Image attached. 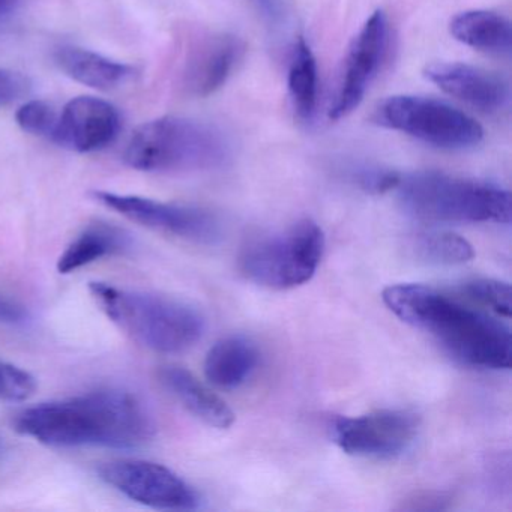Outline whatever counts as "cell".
<instances>
[{
  "label": "cell",
  "mask_w": 512,
  "mask_h": 512,
  "mask_svg": "<svg viewBox=\"0 0 512 512\" xmlns=\"http://www.w3.org/2000/svg\"><path fill=\"white\" fill-rule=\"evenodd\" d=\"M14 427L52 448L133 449L154 437L155 424L145 404L130 392L101 389L28 407Z\"/></svg>",
  "instance_id": "6da1fadb"
},
{
  "label": "cell",
  "mask_w": 512,
  "mask_h": 512,
  "mask_svg": "<svg viewBox=\"0 0 512 512\" xmlns=\"http://www.w3.org/2000/svg\"><path fill=\"white\" fill-rule=\"evenodd\" d=\"M382 298L398 319L430 334L463 364L487 370L511 367V329L467 299L422 284L386 287Z\"/></svg>",
  "instance_id": "7a4b0ae2"
},
{
  "label": "cell",
  "mask_w": 512,
  "mask_h": 512,
  "mask_svg": "<svg viewBox=\"0 0 512 512\" xmlns=\"http://www.w3.org/2000/svg\"><path fill=\"white\" fill-rule=\"evenodd\" d=\"M89 292L113 323L154 352H185L205 331L202 314L178 299L119 289L100 281L89 284Z\"/></svg>",
  "instance_id": "3957f363"
},
{
  "label": "cell",
  "mask_w": 512,
  "mask_h": 512,
  "mask_svg": "<svg viewBox=\"0 0 512 512\" xmlns=\"http://www.w3.org/2000/svg\"><path fill=\"white\" fill-rule=\"evenodd\" d=\"M395 190L404 211L428 223L511 221V194L490 182L418 172L401 175Z\"/></svg>",
  "instance_id": "277c9868"
},
{
  "label": "cell",
  "mask_w": 512,
  "mask_h": 512,
  "mask_svg": "<svg viewBox=\"0 0 512 512\" xmlns=\"http://www.w3.org/2000/svg\"><path fill=\"white\" fill-rule=\"evenodd\" d=\"M229 157L220 131L191 119H155L140 125L125 149L124 160L140 172H187L215 169Z\"/></svg>",
  "instance_id": "5b68a950"
},
{
  "label": "cell",
  "mask_w": 512,
  "mask_h": 512,
  "mask_svg": "<svg viewBox=\"0 0 512 512\" xmlns=\"http://www.w3.org/2000/svg\"><path fill=\"white\" fill-rule=\"evenodd\" d=\"M325 251L319 224L301 220L283 232L250 242L241 254L242 274L274 290H287L310 281Z\"/></svg>",
  "instance_id": "8992f818"
},
{
  "label": "cell",
  "mask_w": 512,
  "mask_h": 512,
  "mask_svg": "<svg viewBox=\"0 0 512 512\" xmlns=\"http://www.w3.org/2000/svg\"><path fill=\"white\" fill-rule=\"evenodd\" d=\"M380 127L440 149H467L484 139L481 125L455 107L416 95L386 98L374 112Z\"/></svg>",
  "instance_id": "52a82bcc"
},
{
  "label": "cell",
  "mask_w": 512,
  "mask_h": 512,
  "mask_svg": "<svg viewBox=\"0 0 512 512\" xmlns=\"http://www.w3.org/2000/svg\"><path fill=\"white\" fill-rule=\"evenodd\" d=\"M100 478L134 502L164 511H191L199 496L188 482L163 464L116 460L101 464Z\"/></svg>",
  "instance_id": "ba28073f"
},
{
  "label": "cell",
  "mask_w": 512,
  "mask_h": 512,
  "mask_svg": "<svg viewBox=\"0 0 512 512\" xmlns=\"http://www.w3.org/2000/svg\"><path fill=\"white\" fill-rule=\"evenodd\" d=\"M419 418L404 409H383L353 418H337L332 437L346 454L362 458H394L418 434Z\"/></svg>",
  "instance_id": "9c48e42d"
},
{
  "label": "cell",
  "mask_w": 512,
  "mask_h": 512,
  "mask_svg": "<svg viewBox=\"0 0 512 512\" xmlns=\"http://www.w3.org/2000/svg\"><path fill=\"white\" fill-rule=\"evenodd\" d=\"M95 199L128 220L164 235L196 244H212L220 238V224L214 215L193 206L158 202L139 196L95 191Z\"/></svg>",
  "instance_id": "30bf717a"
},
{
  "label": "cell",
  "mask_w": 512,
  "mask_h": 512,
  "mask_svg": "<svg viewBox=\"0 0 512 512\" xmlns=\"http://www.w3.org/2000/svg\"><path fill=\"white\" fill-rule=\"evenodd\" d=\"M388 41V19L383 11L377 10L353 40L329 118L337 121L358 109L385 61Z\"/></svg>",
  "instance_id": "8fae6325"
},
{
  "label": "cell",
  "mask_w": 512,
  "mask_h": 512,
  "mask_svg": "<svg viewBox=\"0 0 512 512\" xmlns=\"http://www.w3.org/2000/svg\"><path fill=\"white\" fill-rule=\"evenodd\" d=\"M119 131L121 116L112 104L100 98L79 97L62 110L52 142L88 154L115 142Z\"/></svg>",
  "instance_id": "7c38bea8"
},
{
  "label": "cell",
  "mask_w": 512,
  "mask_h": 512,
  "mask_svg": "<svg viewBox=\"0 0 512 512\" xmlns=\"http://www.w3.org/2000/svg\"><path fill=\"white\" fill-rule=\"evenodd\" d=\"M425 79L445 94L482 113H497L509 103V86L502 77L472 65L436 62L427 65Z\"/></svg>",
  "instance_id": "4fadbf2b"
},
{
  "label": "cell",
  "mask_w": 512,
  "mask_h": 512,
  "mask_svg": "<svg viewBox=\"0 0 512 512\" xmlns=\"http://www.w3.org/2000/svg\"><path fill=\"white\" fill-rule=\"evenodd\" d=\"M244 53V44L229 34L212 35L188 56L184 85L194 97L205 98L226 85Z\"/></svg>",
  "instance_id": "5bb4252c"
},
{
  "label": "cell",
  "mask_w": 512,
  "mask_h": 512,
  "mask_svg": "<svg viewBox=\"0 0 512 512\" xmlns=\"http://www.w3.org/2000/svg\"><path fill=\"white\" fill-rule=\"evenodd\" d=\"M160 380L164 388L200 421L220 430L232 427L235 422L233 410L190 371L169 365L161 368Z\"/></svg>",
  "instance_id": "9a60e30c"
},
{
  "label": "cell",
  "mask_w": 512,
  "mask_h": 512,
  "mask_svg": "<svg viewBox=\"0 0 512 512\" xmlns=\"http://www.w3.org/2000/svg\"><path fill=\"white\" fill-rule=\"evenodd\" d=\"M131 247L133 239L122 227L101 221L89 224L59 257V274H71L97 260L127 253Z\"/></svg>",
  "instance_id": "2e32d148"
},
{
  "label": "cell",
  "mask_w": 512,
  "mask_h": 512,
  "mask_svg": "<svg viewBox=\"0 0 512 512\" xmlns=\"http://www.w3.org/2000/svg\"><path fill=\"white\" fill-rule=\"evenodd\" d=\"M53 58L62 73L82 85L100 89V91L118 88L134 74L133 68L128 65L119 64L80 47H61L56 50Z\"/></svg>",
  "instance_id": "e0dca14e"
},
{
  "label": "cell",
  "mask_w": 512,
  "mask_h": 512,
  "mask_svg": "<svg viewBox=\"0 0 512 512\" xmlns=\"http://www.w3.org/2000/svg\"><path fill=\"white\" fill-rule=\"evenodd\" d=\"M259 364V350L244 337H227L209 349L205 376L212 385L235 389L250 379Z\"/></svg>",
  "instance_id": "ac0fdd59"
},
{
  "label": "cell",
  "mask_w": 512,
  "mask_h": 512,
  "mask_svg": "<svg viewBox=\"0 0 512 512\" xmlns=\"http://www.w3.org/2000/svg\"><path fill=\"white\" fill-rule=\"evenodd\" d=\"M452 37L479 52L508 55L511 52V23L491 11H466L449 25Z\"/></svg>",
  "instance_id": "d6986e66"
},
{
  "label": "cell",
  "mask_w": 512,
  "mask_h": 512,
  "mask_svg": "<svg viewBox=\"0 0 512 512\" xmlns=\"http://www.w3.org/2000/svg\"><path fill=\"white\" fill-rule=\"evenodd\" d=\"M289 94L299 118L310 121L317 109L319 74L310 44L299 37L289 65Z\"/></svg>",
  "instance_id": "ffe728a7"
},
{
  "label": "cell",
  "mask_w": 512,
  "mask_h": 512,
  "mask_svg": "<svg viewBox=\"0 0 512 512\" xmlns=\"http://www.w3.org/2000/svg\"><path fill=\"white\" fill-rule=\"evenodd\" d=\"M413 256L430 265H461L475 257L467 239L448 232H428L416 235L412 244Z\"/></svg>",
  "instance_id": "44dd1931"
},
{
  "label": "cell",
  "mask_w": 512,
  "mask_h": 512,
  "mask_svg": "<svg viewBox=\"0 0 512 512\" xmlns=\"http://www.w3.org/2000/svg\"><path fill=\"white\" fill-rule=\"evenodd\" d=\"M460 296L476 307L496 314L497 317H503V319L511 317L512 293L508 283L479 278V280L464 283L460 289Z\"/></svg>",
  "instance_id": "7402d4cb"
},
{
  "label": "cell",
  "mask_w": 512,
  "mask_h": 512,
  "mask_svg": "<svg viewBox=\"0 0 512 512\" xmlns=\"http://www.w3.org/2000/svg\"><path fill=\"white\" fill-rule=\"evenodd\" d=\"M59 115L56 110L44 101H29L17 112V124L26 133L34 136L47 137L52 140L58 125Z\"/></svg>",
  "instance_id": "603a6c76"
},
{
  "label": "cell",
  "mask_w": 512,
  "mask_h": 512,
  "mask_svg": "<svg viewBox=\"0 0 512 512\" xmlns=\"http://www.w3.org/2000/svg\"><path fill=\"white\" fill-rule=\"evenodd\" d=\"M37 391V380L28 371L0 361V400L25 401Z\"/></svg>",
  "instance_id": "cb8c5ba5"
},
{
  "label": "cell",
  "mask_w": 512,
  "mask_h": 512,
  "mask_svg": "<svg viewBox=\"0 0 512 512\" xmlns=\"http://www.w3.org/2000/svg\"><path fill=\"white\" fill-rule=\"evenodd\" d=\"M400 178V173L391 170L362 169L355 173L356 184L371 194H385L395 190Z\"/></svg>",
  "instance_id": "d4e9b609"
},
{
  "label": "cell",
  "mask_w": 512,
  "mask_h": 512,
  "mask_svg": "<svg viewBox=\"0 0 512 512\" xmlns=\"http://www.w3.org/2000/svg\"><path fill=\"white\" fill-rule=\"evenodd\" d=\"M31 322V314L25 305L20 304L16 299L0 293V325L20 328Z\"/></svg>",
  "instance_id": "484cf974"
},
{
  "label": "cell",
  "mask_w": 512,
  "mask_h": 512,
  "mask_svg": "<svg viewBox=\"0 0 512 512\" xmlns=\"http://www.w3.org/2000/svg\"><path fill=\"white\" fill-rule=\"evenodd\" d=\"M28 80L17 73L0 70V104L11 103L28 94Z\"/></svg>",
  "instance_id": "4316f807"
},
{
  "label": "cell",
  "mask_w": 512,
  "mask_h": 512,
  "mask_svg": "<svg viewBox=\"0 0 512 512\" xmlns=\"http://www.w3.org/2000/svg\"><path fill=\"white\" fill-rule=\"evenodd\" d=\"M256 8L257 13L269 23V25H280L286 16L284 0H250Z\"/></svg>",
  "instance_id": "83f0119b"
},
{
  "label": "cell",
  "mask_w": 512,
  "mask_h": 512,
  "mask_svg": "<svg viewBox=\"0 0 512 512\" xmlns=\"http://www.w3.org/2000/svg\"><path fill=\"white\" fill-rule=\"evenodd\" d=\"M14 5H16V0H0V17L10 13Z\"/></svg>",
  "instance_id": "f1b7e54d"
}]
</instances>
